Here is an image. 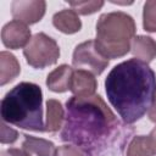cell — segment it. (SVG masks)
<instances>
[{
	"mask_svg": "<svg viewBox=\"0 0 156 156\" xmlns=\"http://www.w3.org/2000/svg\"><path fill=\"white\" fill-rule=\"evenodd\" d=\"M132 133L100 95H73L66 101L61 140L78 146L88 156H119Z\"/></svg>",
	"mask_w": 156,
	"mask_h": 156,
	"instance_id": "cell-1",
	"label": "cell"
},
{
	"mask_svg": "<svg viewBox=\"0 0 156 156\" xmlns=\"http://www.w3.org/2000/svg\"><path fill=\"white\" fill-rule=\"evenodd\" d=\"M22 149L37 156H55L56 154V147L52 141L43 138L32 136L28 134L23 135Z\"/></svg>",
	"mask_w": 156,
	"mask_h": 156,
	"instance_id": "cell-13",
	"label": "cell"
},
{
	"mask_svg": "<svg viewBox=\"0 0 156 156\" xmlns=\"http://www.w3.org/2000/svg\"><path fill=\"white\" fill-rule=\"evenodd\" d=\"M21 72L20 62L9 51L0 52V85L12 82Z\"/></svg>",
	"mask_w": 156,
	"mask_h": 156,
	"instance_id": "cell-14",
	"label": "cell"
},
{
	"mask_svg": "<svg viewBox=\"0 0 156 156\" xmlns=\"http://www.w3.org/2000/svg\"><path fill=\"white\" fill-rule=\"evenodd\" d=\"M0 113L5 123L33 132H45L41 88L30 82L18 83L2 98Z\"/></svg>",
	"mask_w": 156,
	"mask_h": 156,
	"instance_id": "cell-3",
	"label": "cell"
},
{
	"mask_svg": "<svg viewBox=\"0 0 156 156\" xmlns=\"http://www.w3.org/2000/svg\"><path fill=\"white\" fill-rule=\"evenodd\" d=\"M133 17L122 11L102 13L96 22V44L100 51L110 60L123 57L130 51L135 35Z\"/></svg>",
	"mask_w": 156,
	"mask_h": 156,
	"instance_id": "cell-4",
	"label": "cell"
},
{
	"mask_svg": "<svg viewBox=\"0 0 156 156\" xmlns=\"http://www.w3.org/2000/svg\"><path fill=\"white\" fill-rule=\"evenodd\" d=\"M72 63L77 69H85L94 76H100L108 66V58L100 51L95 40H87L76 46Z\"/></svg>",
	"mask_w": 156,
	"mask_h": 156,
	"instance_id": "cell-6",
	"label": "cell"
},
{
	"mask_svg": "<svg viewBox=\"0 0 156 156\" xmlns=\"http://www.w3.org/2000/svg\"><path fill=\"white\" fill-rule=\"evenodd\" d=\"M1 156H32L28 151L24 149H16V147H10L5 149L1 151Z\"/></svg>",
	"mask_w": 156,
	"mask_h": 156,
	"instance_id": "cell-21",
	"label": "cell"
},
{
	"mask_svg": "<svg viewBox=\"0 0 156 156\" xmlns=\"http://www.w3.org/2000/svg\"><path fill=\"white\" fill-rule=\"evenodd\" d=\"M30 39V29L28 26L16 20L7 22L1 29V40L7 49L17 50L26 48Z\"/></svg>",
	"mask_w": 156,
	"mask_h": 156,
	"instance_id": "cell-8",
	"label": "cell"
},
{
	"mask_svg": "<svg viewBox=\"0 0 156 156\" xmlns=\"http://www.w3.org/2000/svg\"><path fill=\"white\" fill-rule=\"evenodd\" d=\"M98 82L95 76L85 69H74L71 83V91L74 96L85 98L95 95Z\"/></svg>",
	"mask_w": 156,
	"mask_h": 156,
	"instance_id": "cell-9",
	"label": "cell"
},
{
	"mask_svg": "<svg viewBox=\"0 0 156 156\" xmlns=\"http://www.w3.org/2000/svg\"><path fill=\"white\" fill-rule=\"evenodd\" d=\"M52 24L65 34H74L80 30L82 21L73 9H63L52 16Z\"/></svg>",
	"mask_w": 156,
	"mask_h": 156,
	"instance_id": "cell-11",
	"label": "cell"
},
{
	"mask_svg": "<svg viewBox=\"0 0 156 156\" xmlns=\"http://www.w3.org/2000/svg\"><path fill=\"white\" fill-rule=\"evenodd\" d=\"M104 1L101 0H90V1H69V6L79 15H91L98 12L102 6Z\"/></svg>",
	"mask_w": 156,
	"mask_h": 156,
	"instance_id": "cell-18",
	"label": "cell"
},
{
	"mask_svg": "<svg viewBox=\"0 0 156 156\" xmlns=\"http://www.w3.org/2000/svg\"><path fill=\"white\" fill-rule=\"evenodd\" d=\"M130 51L134 58L149 65V62L156 58V41L147 35H136L132 40Z\"/></svg>",
	"mask_w": 156,
	"mask_h": 156,
	"instance_id": "cell-12",
	"label": "cell"
},
{
	"mask_svg": "<svg viewBox=\"0 0 156 156\" xmlns=\"http://www.w3.org/2000/svg\"><path fill=\"white\" fill-rule=\"evenodd\" d=\"M149 135L133 136L127 146V156H154Z\"/></svg>",
	"mask_w": 156,
	"mask_h": 156,
	"instance_id": "cell-16",
	"label": "cell"
},
{
	"mask_svg": "<svg viewBox=\"0 0 156 156\" xmlns=\"http://www.w3.org/2000/svg\"><path fill=\"white\" fill-rule=\"evenodd\" d=\"M143 27L146 32L156 33V0H149L144 4Z\"/></svg>",
	"mask_w": 156,
	"mask_h": 156,
	"instance_id": "cell-17",
	"label": "cell"
},
{
	"mask_svg": "<svg viewBox=\"0 0 156 156\" xmlns=\"http://www.w3.org/2000/svg\"><path fill=\"white\" fill-rule=\"evenodd\" d=\"M105 91L124 124H133L151 108L156 95V74L140 60L116 65L105 79Z\"/></svg>",
	"mask_w": 156,
	"mask_h": 156,
	"instance_id": "cell-2",
	"label": "cell"
},
{
	"mask_svg": "<svg viewBox=\"0 0 156 156\" xmlns=\"http://www.w3.org/2000/svg\"><path fill=\"white\" fill-rule=\"evenodd\" d=\"M149 138H150V141H151V146H152V150H154V154L156 155V127L150 132L149 134Z\"/></svg>",
	"mask_w": 156,
	"mask_h": 156,
	"instance_id": "cell-22",
	"label": "cell"
},
{
	"mask_svg": "<svg viewBox=\"0 0 156 156\" xmlns=\"http://www.w3.org/2000/svg\"><path fill=\"white\" fill-rule=\"evenodd\" d=\"M46 10L44 0H13L11 4L12 17L24 24H34L39 22Z\"/></svg>",
	"mask_w": 156,
	"mask_h": 156,
	"instance_id": "cell-7",
	"label": "cell"
},
{
	"mask_svg": "<svg viewBox=\"0 0 156 156\" xmlns=\"http://www.w3.org/2000/svg\"><path fill=\"white\" fill-rule=\"evenodd\" d=\"M74 69L68 65H60L46 77V87L54 93H65L71 90L72 76Z\"/></svg>",
	"mask_w": 156,
	"mask_h": 156,
	"instance_id": "cell-10",
	"label": "cell"
},
{
	"mask_svg": "<svg viewBox=\"0 0 156 156\" xmlns=\"http://www.w3.org/2000/svg\"><path fill=\"white\" fill-rule=\"evenodd\" d=\"M26 61L33 68H45L55 65L60 57V48L55 39L40 32L32 37L23 49Z\"/></svg>",
	"mask_w": 156,
	"mask_h": 156,
	"instance_id": "cell-5",
	"label": "cell"
},
{
	"mask_svg": "<svg viewBox=\"0 0 156 156\" xmlns=\"http://www.w3.org/2000/svg\"><path fill=\"white\" fill-rule=\"evenodd\" d=\"M55 156H84V152L74 145H62L56 149Z\"/></svg>",
	"mask_w": 156,
	"mask_h": 156,
	"instance_id": "cell-20",
	"label": "cell"
},
{
	"mask_svg": "<svg viewBox=\"0 0 156 156\" xmlns=\"http://www.w3.org/2000/svg\"><path fill=\"white\" fill-rule=\"evenodd\" d=\"M17 138H18L17 130L12 129L5 122H2L1 123V138H0L1 143L2 144H12L17 140Z\"/></svg>",
	"mask_w": 156,
	"mask_h": 156,
	"instance_id": "cell-19",
	"label": "cell"
},
{
	"mask_svg": "<svg viewBox=\"0 0 156 156\" xmlns=\"http://www.w3.org/2000/svg\"><path fill=\"white\" fill-rule=\"evenodd\" d=\"M65 119V110L62 104L56 99H49L46 101V122H45V132L55 133L57 132L63 123Z\"/></svg>",
	"mask_w": 156,
	"mask_h": 156,
	"instance_id": "cell-15",
	"label": "cell"
}]
</instances>
